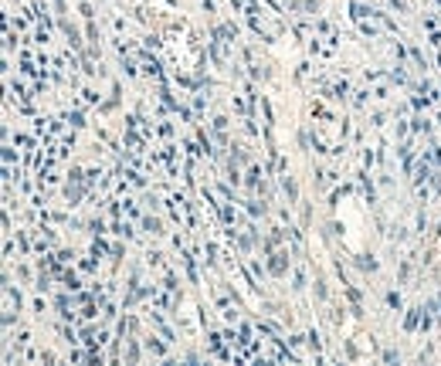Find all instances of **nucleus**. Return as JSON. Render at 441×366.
<instances>
[]
</instances>
